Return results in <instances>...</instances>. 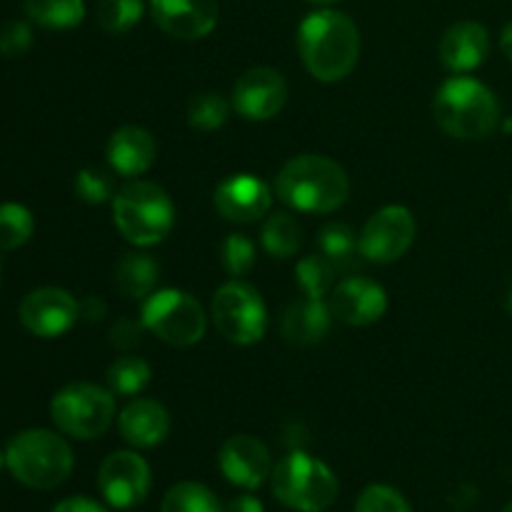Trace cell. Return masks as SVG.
Wrapping results in <instances>:
<instances>
[{
	"label": "cell",
	"instance_id": "d6986e66",
	"mask_svg": "<svg viewBox=\"0 0 512 512\" xmlns=\"http://www.w3.org/2000/svg\"><path fill=\"white\" fill-rule=\"evenodd\" d=\"M105 155H108L113 173L123 175V178H138L153 168L155 158H158V143L150 130L140 128V125H123L110 135Z\"/></svg>",
	"mask_w": 512,
	"mask_h": 512
},
{
	"label": "cell",
	"instance_id": "3957f363",
	"mask_svg": "<svg viewBox=\"0 0 512 512\" xmlns=\"http://www.w3.org/2000/svg\"><path fill=\"white\" fill-rule=\"evenodd\" d=\"M433 113L440 128L460 140L488 138L500 123L495 93L470 75H455L440 85Z\"/></svg>",
	"mask_w": 512,
	"mask_h": 512
},
{
	"label": "cell",
	"instance_id": "f1b7e54d",
	"mask_svg": "<svg viewBox=\"0 0 512 512\" xmlns=\"http://www.w3.org/2000/svg\"><path fill=\"white\" fill-rule=\"evenodd\" d=\"M230 110L233 105L223 98L220 93H200L190 100L188 105V123L190 128L203 130V133H213V130L223 128L230 118Z\"/></svg>",
	"mask_w": 512,
	"mask_h": 512
},
{
	"label": "cell",
	"instance_id": "30bf717a",
	"mask_svg": "<svg viewBox=\"0 0 512 512\" xmlns=\"http://www.w3.org/2000/svg\"><path fill=\"white\" fill-rule=\"evenodd\" d=\"M418 223L405 205H385L360 230V258L388 265L403 258L415 243Z\"/></svg>",
	"mask_w": 512,
	"mask_h": 512
},
{
	"label": "cell",
	"instance_id": "2e32d148",
	"mask_svg": "<svg viewBox=\"0 0 512 512\" xmlns=\"http://www.w3.org/2000/svg\"><path fill=\"white\" fill-rule=\"evenodd\" d=\"M215 210L230 223H258L273 208V190L250 173H235L215 188Z\"/></svg>",
	"mask_w": 512,
	"mask_h": 512
},
{
	"label": "cell",
	"instance_id": "277c9868",
	"mask_svg": "<svg viewBox=\"0 0 512 512\" xmlns=\"http://www.w3.org/2000/svg\"><path fill=\"white\" fill-rule=\"evenodd\" d=\"M5 465L25 488L53 490L73 473V450L53 430H23L5 448Z\"/></svg>",
	"mask_w": 512,
	"mask_h": 512
},
{
	"label": "cell",
	"instance_id": "5b68a950",
	"mask_svg": "<svg viewBox=\"0 0 512 512\" xmlns=\"http://www.w3.org/2000/svg\"><path fill=\"white\" fill-rule=\"evenodd\" d=\"M110 203L115 228L138 248L163 243L175 225L173 198L158 183L135 180L120 188Z\"/></svg>",
	"mask_w": 512,
	"mask_h": 512
},
{
	"label": "cell",
	"instance_id": "484cf974",
	"mask_svg": "<svg viewBox=\"0 0 512 512\" xmlns=\"http://www.w3.org/2000/svg\"><path fill=\"white\" fill-rule=\"evenodd\" d=\"M318 248L335 268H350L360 255V235L345 223H330L320 230Z\"/></svg>",
	"mask_w": 512,
	"mask_h": 512
},
{
	"label": "cell",
	"instance_id": "7c38bea8",
	"mask_svg": "<svg viewBox=\"0 0 512 512\" xmlns=\"http://www.w3.org/2000/svg\"><path fill=\"white\" fill-rule=\"evenodd\" d=\"M288 103V83L273 68H250L235 80L230 105L235 113L253 123L275 118Z\"/></svg>",
	"mask_w": 512,
	"mask_h": 512
},
{
	"label": "cell",
	"instance_id": "836d02e7",
	"mask_svg": "<svg viewBox=\"0 0 512 512\" xmlns=\"http://www.w3.org/2000/svg\"><path fill=\"white\" fill-rule=\"evenodd\" d=\"M355 512H413V508L390 485H368L355 503Z\"/></svg>",
	"mask_w": 512,
	"mask_h": 512
},
{
	"label": "cell",
	"instance_id": "ba28073f",
	"mask_svg": "<svg viewBox=\"0 0 512 512\" xmlns=\"http://www.w3.org/2000/svg\"><path fill=\"white\" fill-rule=\"evenodd\" d=\"M140 320L148 333L175 348H190V345L200 343L208 330V315L198 298L175 288L148 295Z\"/></svg>",
	"mask_w": 512,
	"mask_h": 512
},
{
	"label": "cell",
	"instance_id": "ffe728a7",
	"mask_svg": "<svg viewBox=\"0 0 512 512\" xmlns=\"http://www.w3.org/2000/svg\"><path fill=\"white\" fill-rule=\"evenodd\" d=\"M118 428L133 448H155L170 435V415L158 400L135 398L120 410Z\"/></svg>",
	"mask_w": 512,
	"mask_h": 512
},
{
	"label": "cell",
	"instance_id": "7402d4cb",
	"mask_svg": "<svg viewBox=\"0 0 512 512\" xmlns=\"http://www.w3.org/2000/svg\"><path fill=\"white\" fill-rule=\"evenodd\" d=\"M158 263L145 253H125L115 265V288L130 300H143L155 293Z\"/></svg>",
	"mask_w": 512,
	"mask_h": 512
},
{
	"label": "cell",
	"instance_id": "d6a6232c",
	"mask_svg": "<svg viewBox=\"0 0 512 512\" xmlns=\"http://www.w3.org/2000/svg\"><path fill=\"white\" fill-rule=\"evenodd\" d=\"M75 195L90 205L108 203V200L115 198V178L108 170L88 165V168L78 170V175H75Z\"/></svg>",
	"mask_w": 512,
	"mask_h": 512
},
{
	"label": "cell",
	"instance_id": "b9f144b4",
	"mask_svg": "<svg viewBox=\"0 0 512 512\" xmlns=\"http://www.w3.org/2000/svg\"><path fill=\"white\" fill-rule=\"evenodd\" d=\"M310 3H315V5H330V3H335V0H310Z\"/></svg>",
	"mask_w": 512,
	"mask_h": 512
},
{
	"label": "cell",
	"instance_id": "4dcf8cb0",
	"mask_svg": "<svg viewBox=\"0 0 512 512\" xmlns=\"http://www.w3.org/2000/svg\"><path fill=\"white\" fill-rule=\"evenodd\" d=\"M35 220L25 205L3 203L0 205V250H15L33 238Z\"/></svg>",
	"mask_w": 512,
	"mask_h": 512
},
{
	"label": "cell",
	"instance_id": "9a60e30c",
	"mask_svg": "<svg viewBox=\"0 0 512 512\" xmlns=\"http://www.w3.org/2000/svg\"><path fill=\"white\" fill-rule=\"evenodd\" d=\"M150 18L165 35L200 40L218 25V0H150Z\"/></svg>",
	"mask_w": 512,
	"mask_h": 512
},
{
	"label": "cell",
	"instance_id": "e575fe53",
	"mask_svg": "<svg viewBox=\"0 0 512 512\" xmlns=\"http://www.w3.org/2000/svg\"><path fill=\"white\" fill-rule=\"evenodd\" d=\"M33 45V28L25 20H8L0 28V55L5 58H20Z\"/></svg>",
	"mask_w": 512,
	"mask_h": 512
},
{
	"label": "cell",
	"instance_id": "52a82bcc",
	"mask_svg": "<svg viewBox=\"0 0 512 512\" xmlns=\"http://www.w3.org/2000/svg\"><path fill=\"white\" fill-rule=\"evenodd\" d=\"M55 428L75 440H95L110 430L115 420V395L93 383H70L50 400Z\"/></svg>",
	"mask_w": 512,
	"mask_h": 512
},
{
	"label": "cell",
	"instance_id": "d4e9b609",
	"mask_svg": "<svg viewBox=\"0 0 512 512\" xmlns=\"http://www.w3.org/2000/svg\"><path fill=\"white\" fill-rule=\"evenodd\" d=\"M150 375L153 370H150L148 360L138 358V355H123V358L113 360L105 378H108L110 393L120 395V398H133L148 388Z\"/></svg>",
	"mask_w": 512,
	"mask_h": 512
},
{
	"label": "cell",
	"instance_id": "8d00e7d4",
	"mask_svg": "<svg viewBox=\"0 0 512 512\" xmlns=\"http://www.w3.org/2000/svg\"><path fill=\"white\" fill-rule=\"evenodd\" d=\"M53 512H108V510L90 498H68L63 500V503L55 505Z\"/></svg>",
	"mask_w": 512,
	"mask_h": 512
},
{
	"label": "cell",
	"instance_id": "9c48e42d",
	"mask_svg": "<svg viewBox=\"0 0 512 512\" xmlns=\"http://www.w3.org/2000/svg\"><path fill=\"white\" fill-rule=\"evenodd\" d=\"M210 315L215 330L233 345L258 343L268 330V308L258 290L243 280L233 278L215 290Z\"/></svg>",
	"mask_w": 512,
	"mask_h": 512
},
{
	"label": "cell",
	"instance_id": "cb8c5ba5",
	"mask_svg": "<svg viewBox=\"0 0 512 512\" xmlns=\"http://www.w3.org/2000/svg\"><path fill=\"white\" fill-rule=\"evenodd\" d=\"M260 243H263L265 253L273 255V258H293L300 245H303V228H300L298 218L280 210V213H273L265 220Z\"/></svg>",
	"mask_w": 512,
	"mask_h": 512
},
{
	"label": "cell",
	"instance_id": "603a6c76",
	"mask_svg": "<svg viewBox=\"0 0 512 512\" xmlns=\"http://www.w3.org/2000/svg\"><path fill=\"white\" fill-rule=\"evenodd\" d=\"M23 10L40 28L70 30L83 23L85 0H25Z\"/></svg>",
	"mask_w": 512,
	"mask_h": 512
},
{
	"label": "cell",
	"instance_id": "74e56055",
	"mask_svg": "<svg viewBox=\"0 0 512 512\" xmlns=\"http://www.w3.org/2000/svg\"><path fill=\"white\" fill-rule=\"evenodd\" d=\"M223 512H263V503L253 495H238L225 505Z\"/></svg>",
	"mask_w": 512,
	"mask_h": 512
},
{
	"label": "cell",
	"instance_id": "44dd1931",
	"mask_svg": "<svg viewBox=\"0 0 512 512\" xmlns=\"http://www.w3.org/2000/svg\"><path fill=\"white\" fill-rule=\"evenodd\" d=\"M333 325V313L323 300L305 298L293 303L283 315V335L293 345H315L325 340Z\"/></svg>",
	"mask_w": 512,
	"mask_h": 512
},
{
	"label": "cell",
	"instance_id": "8992f818",
	"mask_svg": "<svg viewBox=\"0 0 512 512\" xmlns=\"http://www.w3.org/2000/svg\"><path fill=\"white\" fill-rule=\"evenodd\" d=\"M273 495L295 512H325L338 498V478L323 460L308 453L285 455L270 473Z\"/></svg>",
	"mask_w": 512,
	"mask_h": 512
},
{
	"label": "cell",
	"instance_id": "8fae6325",
	"mask_svg": "<svg viewBox=\"0 0 512 512\" xmlns=\"http://www.w3.org/2000/svg\"><path fill=\"white\" fill-rule=\"evenodd\" d=\"M150 468L133 450H118L103 460L98 470V488L105 503L118 510L135 508L150 493Z\"/></svg>",
	"mask_w": 512,
	"mask_h": 512
},
{
	"label": "cell",
	"instance_id": "f35d334b",
	"mask_svg": "<svg viewBox=\"0 0 512 512\" xmlns=\"http://www.w3.org/2000/svg\"><path fill=\"white\" fill-rule=\"evenodd\" d=\"M80 315H85L88 320H100L105 315V303L103 300L88 298L85 303H80Z\"/></svg>",
	"mask_w": 512,
	"mask_h": 512
},
{
	"label": "cell",
	"instance_id": "60d3db41",
	"mask_svg": "<svg viewBox=\"0 0 512 512\" xmlns=\"http://www.w3.org/2000/svg\"><path fill=\"white\" fill-rule=\"evenodd\" d=\"M505 308H508V313L512 315V290L508 293V300H505Z\"/></svg>",
	"mask_w": 512,
	"mask_h": 512
},
{
	"label": "cell",
	"instance_id": "e0dca14e",
	"mask_svg": "<svg viewBox=\"0 0 512 512\" xmlns=\"http://www.w3.org/2000/svg\"><path fill=\"white\" fill-rule=\"evenodd\" d=\"M218 468L230 485L243 490H255L273 473V458L265 443L253 435H233L220 445Z\"/></svg>",
	"mask_w": 512,
	"mask_h": 512
},
{
	"label": "cell",
	"instance_id": "f546056e",
	"mask_svg": "<svg viewBox=\"0 0 512 512\" xmlns=\"http://www.w3.org/2000/svg\"><path fill=\"white\" fill-rule=\"evenodd\" d=\"M160 512H223V508L205 485L178 483L165 493Z\"/></svg>",
	"mask_w": 512,
	"mask_h": 512
},
{
	"label": "cell",
	"instance_id": "ab89813d",
	"mask_svg": "<svg viewBox=\"0 0 512 512\" xmlns=\"http://www.w3.org/2000/svg\"><path fill=\"white\" fill-rule=\"evenodd\" d=\"M500 50L505 53V58L512 60V20L505 25L503 33H500Z\"/></svg>",
	"mask_w": 512,
	"mask_h": 512
},
{
	"label": "cell",
	"instance_id": "7bdbcfd3",
	"mask_svg": "<svg viewBox=\"0 0 512 512\" xmlns=\"http://www.w3.org/2000/svg\"><path fill=\"white\" fill-rule=\"evenodd\" d=\"M3 465H5V453H0V470H3Z\"/></svg>",
	"mask_w": 512,
	"mask_h": 512
},
{
	"label": "cell",
	"instance_id": "ac0fdd59",
	"mask_svg": "<svg viewBox=\"0 0 512 512\" xmlns=\"http://www.w3.org/2000/svg\"><path fill=\"white\" fill-rule=\"evenodd\" d=\"M440 63L450 73L465 75L480 68L490 55V33L478 20H460L443 33L438 45Z\"/></svg>",
	"mask_w": 512,
	"mask_h": 512
},
{
	"label": "cell",
	"instance_id": "7a4b0ae2",
	"mask_svg": "<svg viewBox=\"0 0 512 512\" xmlns=\"http://www.w3.org/2000/svg\"><path fill=\"white\" fill-rule=\"evenodd\" d=\"M275 195L298 213H335L350 198V178L333 158L305 153L283 165L275 178Z\"/></svg>",
	"mask_w": 512,
	"mask_h": 512
},
{
	"label": "cell",
	"instance_id": "ee69618b",
	"mask_svg": "<svg viewBox=\"0 0 512 512\" xmlns=\"http://www.w3.org/2000/svg\"><path fill=\"white\" fill-rule=\"evenodd\" d=\"M503 512H512V503H508V505H505V508H503Z\"/></svg>",
	"mask_w": 512,
	"mask_h": 512
},
{
	"label": "cell",
	"instance_id": "4fadbf2b",
	"mask_svg": "<svg viewBox=\"0 0 512 512\" xmlns=\"http://www.w3.org/2000/svg\"><path fill=\"white\" fill-rule=\"evenodd\" d=\"M20 323L35 338H60L80 318V303L63 288H35L20 303Z\"/></svg>",
	"mask_w": 512,
	"mask_h": 512
},
{
	"label": "cell",
	"instance_id": "1f68e13d",
	"mask_svg": "<svg viewBox=\"0 0 512 512\" xmlns=\"http://www.w3.org/2000/svg\"><path fill=\"white\" fill-rule=\"evenodd\" d=\"M220 263H223L225 273L240 280L248 275L255 265V243L243 233H233L223 240L220 245Z\"/></svg>",
	"mask_w": 512,
	"mask_h": 512
},
{
	"label": "cell",
	"instance_id": "6da1fadb",
	"mask_svg": "<svg viewBox=\"0 0 512 512\" xmlns=\"http://www.w3.org/2000/svg\"><path fill=\"white\" fill-rule=\"evenodd\" d=\"M298 50L308 73L320 83H340L360 60V30L340 10H315L300 23Z\"/></svg>",
	"mask_w": 512,
	"mask_h": 512
},
{
	"label": "cell",
	"instance_id": "d590c367",
	"mask_svg": "<svg viewBox=\"0 0 512 512\" xmlns=\"http://www.w3.org/2000/svg\"><path fill=\"white\" fill-rule=\"evenodd\" d=\"M143 333H145L143 320L123 318L110 328V343H113L118 350H123V353H130V350H135L140 345Z\"/></svg>",
	"mask_w": 512,
	"mask_h": 512
},
{
	"label": "cell",
	"instance_id": "5bb4252c",
	"mask_svg": "<svg viewBox=\"0 0 512 512\" xmlns=\"http://www.w3.org/2000/svg\"><path fill=\"white\" fill-rule=\"evenodd\" d=\"M328 308L340 323L363 328V325H373L383 318L388 310V295H385L383 285H378L375 280L353 275V278L340 280L330 290Z\"/></svg>",
	"mask_w": 512,
	"mask_h": 512
},
{
	"label": "cell",
	"instance_id": "4316f807",
	"mask_svg": "<svg viewBox=\"0 0 512 512\" xmlns=\"http://www.w3.org/2000/svg\"><path fill=\"white\" fill-rule=\"evenodd\" d=\"M295 283L305 293V298L323 300L335 288V265L320 255H305L295 265Z\"/></svg>",
	"mask_w": 512,
	"mask_h": 512
},
{
	"label": "cell",
	"instance_id": "f6af8a7d",
	"mask_svg": "<svg viewBox=\"0 0 512 512\" xmlns=\"http://www.w3.org/2000/svg\"><path fill=\"white\" fill-rule=\"evenodd\" d=\"M510 213H512V198H510Z\"/></svg>",
	"mask_w": 512,
	"mask_h": 512
},
{
	"label": "cell",
	"instance_id": "83f0119b",
	"mask_svg": "<svg viewBox=\"0 0 512 512\" xmlns=\"http://www.w3.org/2000/svg\"><path fill=\"white\" fill-rule=\"evenodd\" d=\"M143 13V0H98V8H95L98 25L110 35L130 33L143 20Z\"/></svg>",
	"mask_w": 512,
	"mask_h": 512
}]
</instances>
